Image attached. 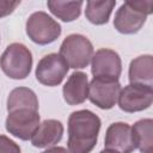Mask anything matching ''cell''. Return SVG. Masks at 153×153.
Listing matches in <instances>:
<instances>
[{
    "label": "cell",
    "mask_w": 153,
    "mask_h": 153,
    "mask_svg": "<svg viewBox=\"0 0 153 153\" xmlns=\"http://www.w3.org/2000/svg\"><path fill=\"white\" fill-rule=\"evenodd\" d=\"M100 127V118L91 110L73 111L68 117V151L71 153H90L97 145Z\"/></svg>",
    "instance_id": "1"
},
{
    "label": "cell",
    "mask_w": 153,
    "mask_h": 153,
    "mask_svg": "<svg viewBox=\"0 0 153 153\" xmlns=\"http://www.w3.org/2000/svg\"><path fill=\"white\" fill-rule=\"evenodd\" d=\"M153 12V0L123 2L115 13L114 26L123 35H133L141 30L147 17Z\"/></svg>",
    "instance_id": "2"
},
{
    "label": "cell",
    "mask_w": 153,
    "mask_h": 153,
    "mask_svg": "<svg viewBox=\"0 0 153 153\" xmlns=\"http://www.w3.org/2000/svg\"><path fill=\"white\" fill-rule=\"evenodd\" d=\"M32 54L23 43H11L0 56V68L10 79L23 80L32 68Z\"/></svg>",
    "instance_id": "3"
},
{
    "label": "cell",
    "mask_w": 153,
    "mask_h": 153,
    "mask_svg": "<svg viewBox=\"0 0 153 153\" xmlns=\"http://www.w3.org/2000/svg\"><path fill=\"white\" fill-rule=\"evenodd\" d=\"M93 53L94 50L91 41L81 33L68 35L62 41L59 51L68 67L73 69H82L87 67Z\"/></svg>",
    "instance_id": "4"
},
{
    "label": "cell",
    "mask_w": 153,
    "mask_h": 153,
    "mask_svg": "<svg viewBox=\"0 0 153 153\" xmlns=\"http://www.w3.org/2000/svg\"><path fill=\"white\" fill-rule=\"evenodd\" d=\"M25 31L33 43L47 45L60 37L62 29L61 25L48 13L37 11L29 16L25 24Z\"/></svg>",
    "instance_id": "5"
},
{
    "label": "cell",
    "mask_w": 153,
    "mask_h": 153,
    "mask_svg": "<svg viewBox=\"0 0 153 153\" xmlns=\"http://www.w3.org/2000/svg\"><path fill=\"white\" fill-rule=\"evenodd\" d=\"M8 115L5 121L6 130L23 141L31 139L33 131L41 123V117L38 111L26 108H19L7 111Z\"/></svg>",
    "instance_id": "6"
},
{
    "label": "cell",
    "mask_w": 153,
    "mask_h": 153,
    "mask_svg": "<svg viewBox=\"0 0 153 153\" xmlns=\"http://www.w3.org/2000/svg\"><path fill=\"white\" fill-rule=\"evenodd\" d=\"M68 71L69 67L62 56L57 53H50L38 61L35 75L39 84L54 87L63 81Z\"/></svg>",
    "instance_id": "7"
},
{
    "label": "cell",
    "mask_w": 153,
    "mask_h": 153,
    "mask_svg": "<svg viewBox=\"0 0 153 153\" xmlns=\"http://www.w3.org/2000/svg\"><path fill=\"white\" fill-rule=\"evenodd\" d=\"M117 103L120 109L128 114L143 111L153 103V87L129 84L121 88Z\"/></svg>",
    "instance_id": "8"
},
{
    "label": "cell",
    "mask_w": 153,
    "mask_h": 153,
    "mask_svg": "<svg viewBox=\"0 0 153 153\" xmlns=\"http://www.w3.org/2000/svg\"><path fill=\"white\" fill-rule=\"evenodd\" d=\"M121 84L118 80L93 78L88 84V99L92 104L103 110L112 109L118 99Z\"/></svg>",
    "instance_id": "9"
},
{
    "label": "cell",
    "mask_w": 153,
    "mask_h": 153,
    "mask_svg": "<svg viewBox=\"0 0 153 153\" xmlns=\"http://www.w3.org/2000/svg\"><path fill=\"white\" fill-rule=\"evenodd\" d=\"M91 73L93 78L118 80L122 73V60L118 53L109 48L98 49L91 59Z\"/></svg>",
    "instance_id": "10"
},
{
    "label": "cell",
    "mask_w": 153,
    "mask_h": 153,
    "mask_svg": "<svg viewBox=\"0 0 153 153\" xmlns=\"http://www.w3.org/2000/svg\"><path fill=\"white\" fill-rule=\"evenodd\" d=\"M104 147L117 153H133L136 147L131 134V127L126 122L111 123L105 131Z\"/></svg>",
    "instance_id": "11"
},
{
    "label": "cell",
    "mask_w": 153,
    "mask_h": 153,
    "mask_svg": "<svg viewBox=\"0 0 153 153\" xmlns=\"http://www.w3.org/2000/svg\"><path fill=\"white\" fill-rule=\"evenodd\" d=\"M63 124L54 118L39 123L31 136V143L36 148H50L59 143L63 136Z\"/></svg>",
    "instance_id": "12"
},
{
    "label": "cell",
    "mask_w": 153,
    "mask_h": 153,
    "mask_svg": "<svg viewBox=\"0 0 153 153\" xmlns=\"http://www.w3.org/2000/svg\"><path fill=\"white\" fill-rule=\"evenodd\" d=\"M62 96L68 105L82 104L88 97V78L80 71L72 73L62 87Z\"/></svg>",
    "instance_id": "13"
},
{
    "label": "cell",
    "mask_w": 153,
    "mask_h": 153,
    "mask_svg": "<svg viewBox=\"0 0 153 153\" xmlns=\"http://www.w3.org/2000/svg\"><path fill=\"white\" fill-rule=\"evenodd\" d=\"M128 78L130 84L153 87V56L145 54L131 60L129 65Z\"/></svg>",
    "instance_id": "14"
},
{
    "label": "cell",
    "mask_w": 153,
    "mask_h": 153,
    "mask_svg": "<svg viewBox=\"0 0 153 153\" xmlns=\"http://www.w3.org/2000/svg\"><path fill=\"white\" fill-rule=\"evenodd\" d=\"M131 134L135 147L141 153L153 152V120L142 118L136 121L131 127Z\"/></svg>",
    "instance_id": "15"
},
{
    "label": "cell",
    "mask_w": 153,
    "mask_h": 153,
    "mask_svg": "<svg viewBox=\"0 0 153 153\" xmlns=\"http://www.w3.org/2000/svg\"><path fill=\"white\" fill-rule=\"evenodd\" d=\"M115 5V0H90L86 2L85 17L91 24L104 25L109 22Z\"/></svg>",
    "instance_id": "16"
},
{
    "label": "cell",
    "mask_w": 153,
    "mask_h": 153,
    "mask_svg": "<svg viewBox=\"0 0 153 153\" xmlns=\"http://www.w3.org/2000/svg\"><path fill=\"white\" fill-rule=\"evenodd\" d=\"M6 108H7V111L19 109V108H26V109H32L38 111L39 104H38V98L36 93L31 88L19 86L13 88L10 92L7 97Z\"/></svg>",
    "instance_id": "17"
},
{
    "label": "cell",
    "mask_w": 153,
    "mask_h": 153,
    "mask_svg": "<svg viewBox=\"0 0 153 153\" xmlns=\"http://www.w3.org/2000/svg\"><path fill=\"white\" fill-rule=\"evenodd\" d=\"M82 1H61V0H48L47 6L49 11L65 23H71L78 19L81 14Z\"/></svg>",
    "instance_id": "18"
},
{
    "label": "cell",
    "mask_w": 153,
    "mask_h": 153,
    "mask_svg": "<svg viewBox=\"0 0 153 153\" xmlns=\"http://www.w3.org/2000/svg\"><path fill=\"white\" fill-rule=\"evenodd\" d=\"M0 153H20V147L8 136L0 135Z\"/></svg>",
    "instance_id": "19"
},
{
    "label": "cell",
    "mask_w": 153,
    "mask_h": 153,
    "mask_svg": "<svg viewBox=\"0 0 153 153\" xmlns=\"http://www.w3.org/2000/svg\"><path fill=\"white\" fill-rule=\"evenodd\" d=\"M20 5V1H12V0H0V19L4 17L10 16L13 11Z\"/></svg>",
    "instance_id": "20"
},
{
    "label": "cell",
    "mask_w": 153,
    "mask_h": 153,
    "mask_svg": "<svg viewBox=\"0 0 153 153\" xmlns=\"http://www.w3.org/2000/svg\"><path fill=\"white\" fill-rule=\"evenodd\" d=\"M42 153H71L67 148L61 147V146H54L50 148H47L45 151H43Z\"/></svg>",
    "instance_id": "21"
},
{
    "label": "cell",
    "mask_w": 153,
    "mask_h": 153,
    "mask_svg": "<svg viewBox=\"0 0 153 153\" xmlns=\"http://www.w3.org/2000/svg\"><path fill=\"white\" fill-rule=\"evenodd\" d=\"M99 153H117V152L111 151V149H106V148H104V149H103V151H100Z\"/></svg>",
    "instance_id": "22"
}]
</instances>
